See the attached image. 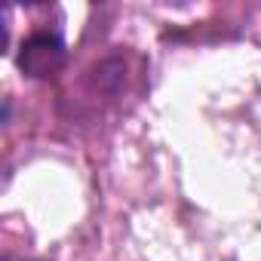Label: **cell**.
I'll list each match as a JSON object with an SVG mask.
<instances>
[{
    "label": "cell",
    "instance_id": "1",
    "mask_svg": "<svg viewBox=\"0 0 261 261\" xmlns=\"http://www.w3.org/2000/svg\"><path fill=\"white\" fill-rule=\"evenodd\" d=\"M68 62V46L59 34L53 31H34L22 40L19 46V56H16V65L25 77L31 80H49L56 77Z\"/></svg>",
    "mask_w": 261,
    "mask_h": 261
}]
</instances>
